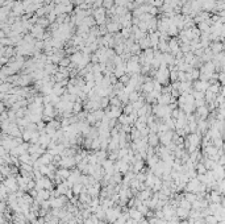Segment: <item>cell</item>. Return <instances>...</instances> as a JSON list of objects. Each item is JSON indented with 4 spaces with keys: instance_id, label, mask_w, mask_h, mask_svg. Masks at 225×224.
<instances>
[{
    "instance_id": "1",
    "label": "cell",
    "mask_w": 225,
    "mask_h": 224,
    "mask_svg": "<svg viewBox=\"0 0 225 224\" xmlns=\"http://www.w3.org/2000/svg\"><path fill=\"white\" fill-rule=\"evenodd\" d=\"M153 111L156 113V116H158L161 119H167V117H170V115H171V107L163 106V104H157V106H154Z\"/></svg>"
},
{
    "instance_id": "2",
    "label": "cell",
    "mask_w": 225,
    "mask_h": 224,
    "mask_svg": "<svg viewBox=\"0 0 225 224\" xmlns=\"http://www.w3.org/2000/svg\"><path fill=\"white\" fill-rule=\"evenodd\" d=\"M199 143H200V136H199L197 133H191L187 137V140H186V146L188 148V152L194 153L196 146L199 145Z\"/></svg>"
},
{
    "instance_id": "3",
    "label": "cell",
    "mask_w": 225,
    "mask_h": 224,
    "mask_svg": "<svg viewBox=\"0 0 225 224\" xmlns=\"http://www.w3.org/2000/svg\"><path fill=\"white\" fill-rule=\"evenodd\" d=\"M156 78H157V81H158V83H166V82H167V79H169V70L166 69L165 65L159 66L158 71H157V74H156Z\"/></svg>"
},
{
    "instance_id": "4",
    "label": "cell",
    "mask_w": 225,
    "mask_h": 224,
    "mask_svg": "<svg viewBox=\"0 0 225 224\" xmlns=\"http://www.w3.org/2000/svg\"><path fill=\"white\" fill-rule=\"evenodd\" d=\"M120 210L117 207H109L105 210V217L111 221V223H115L117 220V217L120 216Z\"/></svg>"
},
{
    "instance_id": "5",
    "label": "cell",
    "mask_w": 225,
    "mask_h": 224,
    "mask_svg": "<svg viewBox=\"0 0 225 224\" xmlns=\"http://www.w3.org/2000/svg\"><path fill=\"white\" fill-rule=\"evenodd\" d=\"M172 137H174V133H172L171 131H166V132H161L159 133V141H162V144L166 146V145H169L171 141H172Z\"/></svg>"
},
{
    "instance_id": "6",
    "label": "cell",
    "mask_w": 225,
    "mask_h": 224,
    "mask_svg": "<svg viewBox=\"0 0 225 224\" xmlns=\"http://www.w3.org/2000/svg\"><path fill=\"white\" fill-rule=\"evenodd\" d=\"M75 158L71 156V157H62L61 161H59V165L62 166L63 169H71L75 166Z\"/></svg>"
},
{
    "instance_id": "7",
    "label": "cell",
    "mask_w": 225,
    "mask_h": 224,
    "mask_svg": "<svg viewBox=\"0 0 225 224\" xmlns=\"http://www.w3.org/2000/svg\"><path fill=\"white\" fill-rule=\"evenodd\" d=\"M140 63L136 58H132L129 62H128V65L125 67V70H128V71H130V74H134V73H137L138 70H140Z\"/></svg>"
},
{
    "instance_id": "8",
    "label": "cell",
    "mask_w": 225,
    "mask_h": 224,
    "mask_svg": "<svg viewBox=\"0 0 225 224\" xmlns=\"http://www.w3.org/2000/svg\"><path fill=\"white\" fill-rule=\"evenodd\" d=\"M209 87V83L208 81H197L195 82V85H194V88H195V91H199V92H205L207 91V88Z\"/></svg>"
},
{
    "instance_id": "9",
    "label": "cell",
    "mask_w": 225,
    "mask_h": 224,
    "mask_svg": "<svg viewBox=\"0 0 225 224\" xmlns=\"http://www.w3.org/2000/svg\"><path fill=\"white\" fill-rule=\"evenodd\" d=\"M115 170H117L119 173H125L129 170V165H128V162H125L124 159H120V161L115 165Z\"/></svg>"
},
{
    "instance_id": "10",
    "label": "cell",
    "mask_w": 225,
    "mask_h": 224,
    "mask_svg": "<svg viewBox=\"0 0 225 224\" xmlns=\"http://www.w3.org/2000/svg\"><path fill=\"white\" fill-rule=\"evenodd\" d=\"M66 203V198H63V196H57L54 198L53 201H51V206L55 207L57 210H59L63 207V204Z\"/></svg>"
},
{
    "instance_id": "11",
    "label": "cell",
    "mask_w": 225,
    "mask_h": 224,
    "mask_svg": "<svg viewBox=\"0 0 225 224\" xmlns=\"http://www.w3.org/2000/svg\"><path fill=\"white\" fill-rule=\"evenodd\" d=\"M129 216H130V219L137 220V221H140L141 219H142V214H141L136 207H133V208L129 210Z\"/></svg>"
},
{
    "instance_id": "12",
    "label": "cell",
    "mask_w": 225,
    "mask_h": 224,
    "mask_svg": "<svg viewBox=\"0 0 225 224\" xmlns=\"http://www.w3.org/2000/svg\"><path fill=\"white\" fill-rule=\"evenodd\" d=\"M197 115H199V117H200V120H204L205 117L208 116V108L205 106L197 107Z\"/></svg>"
},
{
    "instance_id": "13",
    "label": "cell",
    "mask_w": 225,
    "mask_h": 224,
    "mask_svg": "<svg viewBox=\"0 0 225 224\" xmlns=\"http://www.w3.org/2000/svg\"><path fill=\"white\" fill-rule=\"evenodd\" d=\"M147 141L151 146H156L159 143V138H158V134H156L154 132H150V134L147 136Z\"/></svg>"
},
{
    "instance_id": "14",
    "label": "cell",
    "mask_w": 225,
    "mask_h": 224,
    "mask_svg": "<svg viewBox=\"0 0 225 224\" xmlns=\"http://www.w3.org/2000/svg\"><path fill=\"white\" fill-rule=\"evenodd\" d=\"M83 186H84V185L83 183H80V182H75L74 185H73V193L75 194V195H79L82 191H83Z\"/></svg>"
},
{
    "instance_id": "15",
    "label": "cell",
    "mask_w": 225,
    "mask_h": 224,
    "mask_svg": "<svg viewBox=\"0 0 225 224\" xmlns=\"http://www.w3.org/2000/svg\"><path fill=\"white\" fill-rule=\"evenodd\" d=\"M142 90H144V92H146V94L151 92L153 90H154V82L147 81L146 83H144V85H142Z\"/></svg>"
},
{
    "instance_id": "16",
    "label": "cell",
    "mask_w": 225,
    "mask_h": 224,
    "mask_svg": "<svg viewBox=\"0 0 225 224\" xmlns=\"http://www.w3.org/2000/svg\"><path fill=\"white\" fill-rule=\"evenodd\" d=\"M95 17H96V21H98L99 24H101L103 21H104V11H103L101 8L98 9L95 12Z\"/></svg>"
},
{
    "instance_id": "17",
    "label": "cell",
    "mask_w": 225,
    "mask_h": 224,
    "mask_svg": "<svg viewBox=\"0 0 225 224\" xmlns=\"http://www.w3.org/2000/svg\"><path fill=\"white\" fill-rule=\"evenodd\" d=\"M188 214H190V210H186V208H182V207H178V210H176V215L179 216V217H187L188 216Z\"/></svg>"
},
{
    "instance_id": "18",
    "label": "cell",
    "mask_w": 225,
    "mask_h": 224,
    "mask_svg": "<svg viewBox=\"0 0 225 224\" xmlns=\"http://www.w3.org/2000/svg\"><path fill=\"white\" fill-rule=\"evenodd\" d=\"M142 165H144L142 159H136V162H134V165H133V171L138 173L141 169H142Z\"/></svg>"
},
{
    "instance_id": "19",
    "label": "cell",
    "mask_w": 225,
    "mask_h": 224,
    "mask_svg": "<svg viewBox=\"0 0 225 224\" xmlns=\"http://www.w3.org/2000/svg\"><path fill=\"white\" fill-rule=\"evenodd\" d=\"M149 196H150V190H144V191H141V194H140V199H141V202L147 201Z\"/></svg>"
},
{
    "instance_id": "20",
    "label": "cell",
    "mask_w": 225,
    "mask_h": 224,
    "mask_svg": "<svg viewBox=\"0 0 225 224\" xmlns=\"http://www.w3.org/2000/svg\"><path fill=\"white\" fill-rule=\"evenodd\" d=\"M211 201L213 202V203H218L221 201V198H220V193H217V191H213V193L211 194Z\"/></svg>"
},
{
    "instance_id": "21",
    "label": "cell",
    "mask_w": 225,
    "mask_h": 224,
    "mask_svg": "<svg viewBox=\"0 0 225 224\" xmlns=\"http://www.w3.org/2000/svg\"><path fill=\"white\" fill-rule=\"evenodd\" d=\"M45 115L46 116H53V107H51L50 103H48L46 107H45Z\"/></svg>"
},
{
    "instance_id": "22",
    "label": "cell",
    "mask_w": 225,
    "mask_h": 224,
    "mask_svg": "<svg viewBox=\"0 0 225 224\" xmlns=\"http://www.w3.org/2000/svg\"><path fill=\"white\" fill-rule=\"evenodd\" d=\"M40 185H42L41 187H48V189L51 187V182L49 181V179H46V178H42L41 181H40Z\"/></svg>"
},
{
    "instance_id": "23",
    "label": "cell",
    "mask_w": 225,
    "mask_h": 224,
    "mask_svg": "<svg viewBox=\"0 0 225 224\" xmlns=\"http://www.w3.org/2000/svg\"><path fill=\"white\" fill-rule=\"evenodd\" d=\"M119 28H120V24H117V23H111L108 25V30L109 32H116Z\"/></svg>"
},
{
    "instance_id": "24",
    "label": "cell",
    "mask_w": 225,
    "mask_h": 224,
    "mask_svg": "<svg viewBox=\"0 0 225 224\" xmlns=\"http://www.w3.org/2000/svg\"><path fill=\"white\" fill-rule=\"evenodd\" d=\"M41 161L43 162V164H48V162H50L51 161V154H45L43 157H42V159Z\"/></svg>"
},
{
    "instance_id": "25",
    "label": "cell",
    "mask_w": 225,
    "mask_h": 224,
    "mask_svg": "<svg viewBox=\"0 0 225 224\" xmlns=\"http://www.w3.org/2000/svg\"><path fill=\"white\" fill-rule=\"evenodd\" d=\"M48 196H49V194L46 193V191H41V193H40V198H41V199H46Z\"/></svg>"
},
{
    "instance_id": "26",
    "label": "cell",
    "mask_w": 225,
    "mask_h": 224,
    "mask_svg": "<svg viewBox=\"0 0 225 224\" xmlns=\"http://www.w3.org/2000/svg\"><path fill=\"white\" fill-rule=\"evenodd\" d=\"M112 2H113V0H104V5H105V7H111Z\"/></svg>"
}]
</instances>
